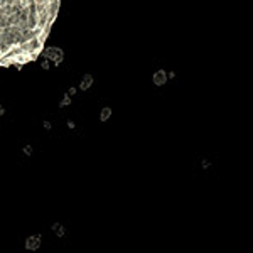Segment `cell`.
<instances>
[{"label":"cell","mask_w":253,"mask_h":253,"mask_svg":"<svg viewBox=\"0 0 253 253\" xmlns=\"http://www.w3.org/2000/svg\"><path fill=\"white\" fill-rule=\"evenodd\" d=\"M41 56L46 57V59H49L52 64L56 66H61V63H63L64 59V52L61 47H54V46H49V47H44L42 52H41Z\"/></svg>","instance_id":"6da1fadb"},{"label":"cell","mask_w":253,"mask_h":253,"mask_svg":"<svg viewBox=\"0 0 253 253\" xmlns=\"http://www.w3.org/2000/svg\"><path fill=\"white\" fill-rule=\"evenodd\" d=\"M61 9V0H49L47 5H46V10H47V17H49V24H52L59 14Z\"/></svg>","instance_id":"7a4b0ae2"},{"label":"cell","mask_w":253,"mask_h":253,"mask_svg":"<svg viewBox=\"0 0 253 253\" xmlns=\"http://www.w3.org/2000/svg\"><path fill=\"white\" fill-rule=\"evenodd\" d=\"M41 243H42L41 235L27 236V240H26V250H29V251H37L41 248Z\"/></svg>","instance_id":"3957f363"},{"label":"cell","mask_w":253,"mask_h":253,"mask_svg":"<svg viewBox=\"0 0 253 253\" xmlns=\"http://www.w3.org/2000/svg\"><path fill=\"white\" fill-rule=\"evenodd\" d=\"M152 81H154L155 86H164L165 83L169 81L167 71H165V69H157V71L154 73V76H152Z\"/></svg>","instance_id":"277c9868"},{"label":"cell","mask_w":253,"mask_h":253,"mask_svg":"<svg viewBox=\"0 0 253 253\" xmlns=\"http://www.w3.org/2000/svg\"><path fill=\"white\" fill-rule=\"evenodd\" d=\"M93 85H95V78L91 76V74H85V76L81 78V83H80V88H78V90H81V91H88Z\"/></svg>","instance_id":"5b68a950"},{"label":"cell","mask_w":253,"mask_h":253,"mask_svg":"<svg viewBox=\"0 0 253 253\" xmlns=\"http://www.w3.org/2000/svg\"><path fill=\"white\" fill-rule=\"evenodd\" d=\"M51 230H52V233H54L56 236H59V238H63V236L66 235V228L61 225V223H52Z\"/></svg>","instance_id":"8992f818"},{"label":"cell","mask_w":253,"mask_h":253,"mask_svg":"<svg viewBox=\"0 0 253 253\" xmlns=\"http://www.w3.org/2000/svg\"><path fill=\"white\" fill-rule=\"evenodd\" d=\"M111 115H113V110H111L110 106H103L101 111H100V120H101V122H108L111 118Z\"/></svg>","instance_id":"52a82bcc"},{"label":"cell","mask_w":253,"mask_h":253,"mask_svg":"<svg viewBox=\"0 0 253 253\" xmlns=\"http://www.w3.org/2000/svg\"><path fill=\"white\" fill-rule=\"evenodd\" d=\"M69 105H71V96H69V95L66 93L64 96H63V100H61L59 106H63V108H64V106H69Z\"/></svg>","instance_id":"ba28073f"},{"label":"cell","mask_w":253,"mask_h":253,"mask_svg":"<svg viewBox=\"0 0 253 253\" xmlns=\"http://www.w3.org/2000/svg\"><path fill=\"white\" fill-rule=\"evenodd\" d=\"M51 61L49 59H46V57H42V61H41V68L44 69V71H49V69H51Z\"/></svg>","instance_id":"9c48e42d"},{"label":"cell","mask_w":253,"mask_h":253,"mask_svg":"<svg viewBox=\"0 0 253 253\" xmlns=\"http://www.w3.org/2000/svg\"><path fill=\"white\" fill-rule=\"evenodd\" d=\"M22 152H24V154H26V155H32V152H34V148H32V145H24V148H22Z\"/></svg>","instance_id":"30bf717a"},{"label":"cell","mask_w":253,"mask_h":253,"mask_svg":"<svg viewBox=\"0 0 253 253\" xmlns=\"http://www.w3.org/2000/svg\"><path fill=\"white\" fill-rule=\"evenodd\" d=\"M42 127H44V130H52V123L51 122H49V120H44V122H42Z\"/></svg>","instance_id":"8fae6325"},{"label":"cell","mask_w":253,"mask_h":253,"mask_svg":"<svg viewBox=\"0 0 253 253\" xmlns=\"http://www.w3.org/2000/svg\"><path fill=\"white\" fill-rule=\"evenodd\" d=\"M201 165H202V169H209L211 167V162L208 159H202V162H201Z\"/></svg>","instance_id":"7c38bea8"},{"label":"cell","mask_w":253,"mask_h":253,"mask_svg":"<svg viewBox=\"0 0 253 253\" xmlns=\"http://www.w3.org/2000/svg\"><path fill=\"white\" fill-rule=\"evenodd\" d=\"M76 93H78V88H76V86H71V88L68 90V95H69V96H73V95H76Z\"/></svg>","instance_id":"4fadbf2b"},{"label":"cell","mask_w":253,"mask_h":253,"mask_svg":"<svg viewBox=\"0 0 253 253\" xmlns=\"http://www.w3.org/2000/svg\"><path fill=\"white\" fill-rule=\"evenodd\" d=\"M167 78H169V80H174V78H176V71H169L167 73Z\"/></svg>","instance_id":"5bb4252c"},{"label":"cell","mask_w":253,"mask_h":253,"mask_svg":"<svg viewBox=\"0 0 253 253\" xmlns=\"http://www.w3.org/2000/svg\"><path fill=\"white\" fill-rule=\"evenodd\" d=\"M68 127L69 128H74V127H76V123H74L73 120H68Z\"/></svg>","instance_id":"9a60e30c"},{"label":"cell","mask_w":253,"mask_h":253,"mask_svg":"<svg viewBox=\"0 0 253 253\" xmlns=\"http://www.w3.org/2000/svg\"><path fill=\"white\" fill-rule=\"evenodd\" d=\"M2 115H5V108H3L2 105H0V117H2Z\"/></svg>","instance_id":"2e32d148"}]
</instances>
